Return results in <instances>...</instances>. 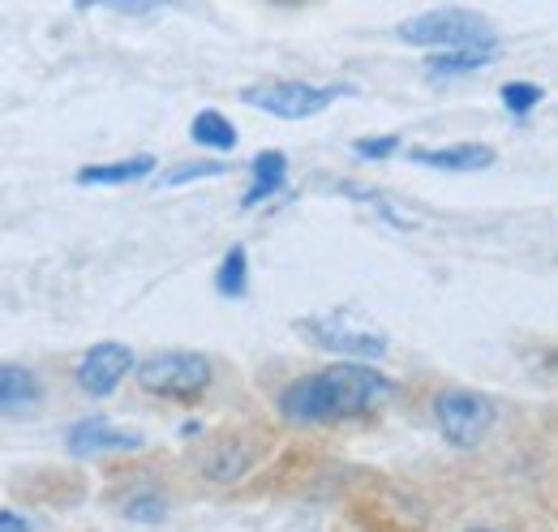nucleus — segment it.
<instances>
[{"mask_svg":"<svg viewBox=\"0 0 558 532\" xmlns=\"http://www.w3.org/2000/svg\"><path fill=\"white\" fill-rule=\"evenodd\" d=\"M39 378L31 374V370H22V365H4L0 370V408H4V416H31L35 408H39Z\"/></svg>","mask_w":558,"mask_h":532,"instance_id":"obj_11","label":"nucleus"},{"mask_svg":"<svg viewBox=\"0 0 558 532\" xmlns=\"http://www.w3.org/2000/svg\"><path fill=\"white\" fill-rule=\"evenodd\" d=\"M296 331L310 335L314 348H327V352H344V356H356L361 365L365 361H383L387 356V339L374 331H361L352 327L344 314H318V318H301Z\"/></svg>","mask_w":558,"mask_h":532,"instance_id":"obj_6","label":"nucleus"},{"mask_svg":"<svg viewBox=\"0 0 558 532\" xmlns=\"http://www.w3.org/2000/svg\"><path fill=\"white\" fill-rule=\"evenodd\" d=\"M134 370V352L125 343H95L82 361H77V387L86 396H112L121 387V378Z\"/></svg>","mask_w":558,"mask_h":532,"instance_id":"obj_8","label":"nucleus"},{"mask_svg":"<svg viewBox=\"0 0 558 532\" xmlns=\"http://www.w3.org/2000/svg\"><path fill=\"white\" fill-rule=\"evenodd\" d=\"M391 391H396L391 378H383L378 370L361 361H344V365L305 374L292 387H283L279 412L296 425H327V421H349V416L374 412L383 399H391Z\"/></svg>","mask_w":558,"mask_h":532,"instance_id":"obj_1","label":"nucleus"},{"mask_svg":"<svg viewBox=\"0 0 558 532\" xmlns=\"http://www.w3.org/2000/svg\"><path fill=\"white\" fill-rule=\"evenodd\" d=\"M283 185H288V159H283V150H258L254 164H250V190L241 194V206L250 210L258 202L276 198V194H283Z\"/></svg>","mask_w":558,"mask_h":532,"instance_id":"obj_10","label":"nucleus"},{"mask_svg":"<svg viewBox=\"0 0 558 532\" xmlns=\"http://www.w3.org/2000/svg\"><path fill=\"white\" fill-rule=\"evenodd\" d=\"M0 532H31V524H26L13 507H4V511H0Z\"/></svg>","mask_w":558,"mask_h":532,"instance_id":"obj_20","label":"nucleus"},{"mask_svg":"<svg viewBox=\"0 0 558 532\" xmlns=\"http://www.w3.org/2000/svg\"><path fill=\"white\" fill-rule=\"evenodd\" d=\"M190 133H194L198 146H210V150H232V146H236V125H232L223 112H215V108H203V112L194 117Z\"/></svg>","mask_w":558,"mask_h":532,"instance_id":"obj_15","label":"nucleus"},{"mask_svg":"<svg viewBox=\"0 0 558 532\" xmlns=\"http://www.w3.org/2000/svg\"><path fill=\"white\" fill-rule=\"evenodd\" d=\"M469 532H494V529H469Z\"/></svg>","mask_w":558,"mask_h":532,"instance_id":"obj_22","label":"nucleus"},{"mask_svg":"<svg viewBox=\"0 0 558 532\" xmlns=\"http://www.w3.org/2000/svg\"><path fill=\"white\" fill-rule=\"evenodd\" d=\"M546 365H555V370H558V352H555V356H550V361H546Z\"/></svg>","mask_w":558,"mask_h":532,"instance_id":"obj_21","label":"nucleus"},{"mask_svg":"<svg viewBox=\"0 0 558 532\" xmlns=\"http://www.w3.org/2000/svg\"><path fill=\"white\" fill-rule=\"evenodd\" d=\"M396 150H400V133H378V137L352 142V155H361V159H387Z\"/></svg>","mask_w":558,"mask_h":532,"instance_id":"obj_18","label":"nucleus"},{"mask_svg":"<svg viewBox=\"0 0 558 532\" xmlns=\"http://www.w3.org/2000/svg\"><path fill=\"white\" fill-rule=\"evenodd\" d=\"M146 172H155V159L150 155H134V159H121V164H90L73 181L77 185H134Z\"/></svg>","mask_w":558,"mask_h":532,"instance_id":"obj_12","label":"nucleus"},{"mask_svg":"<svg viewBox=\"0 0 558 532\" xmlns=\"http://www.w3.org/2000/svg\"><path fill=\"white\" fill-rule=\"evenodd\" d=\"M498 99L507 104V112H511V117H529V112L546 99V90H542L537 82H502Z\"/></svg>","mask_w":558,"mask_h":532,"instance_id":"obj_16","label":"nucleus"},{"mask_svg":"<svg viewBox=\"0 0 558 532\" xmlns=\"http://www.w3.org/2000/svg\"><path fill=\"white\" fill-rule=\"evenodd\" d=\"M434 421H438V434L447 438V447L473 451L494 425V403L482 391L456 387V391H442L434 399Z\"/></svg>","mask_w":558,"mask_h":532,"instance_id":"obj_5","label":"nucleus"},{"mask_svg":"<svg viewBox=\"0 0 558 532\" xmlns=\"http://www.w3.org/2000/svg\"><path fill=\"white\" fill-rule=\"evenodd\" d=\"M65 447L77 460H90V456H108V451H142V434L138 430H125V425H112L108 416H82L73 421L70 434H65Z\"/></svg>","mask_w":558,"mask_h":532,"instance_id":"obj_7","label":"nucleus"},{"mask_svg":"<svg viewBox=\"0 0 558 532\" xmlns=\"http://www.w3.org/2000/svg\"><path fill=\"white\" fill-rule=\"evenodd\" d=\"M421 168H434V172H482L494 164V150L482 146V142H456V146H417L409 155Z\"/></svg>","mask_w":558,"mask_h":532,"instance_id":"obj_9","label":"nucleus"},{"mask_svg":"<svg viewBox=\"0 0 558 532\" xmlns=\"http://www.w3.org/2000/svg\"><path fill=\"white\" fill-rule=\"evenodd\" d=\"M396 35L413 48H434V52H460V48H482L494 44L498 35L489 31V22L473 9H429L409 22L396 26Z\"/></svg>","mask_w":558,"mask_h":532,"instance_id":"obj_2","label":"nucleus"},{"mask_svg":"<svg viewBox=\"0 0 558 532\" xmlns=\"http://www.w3.org/2000/svg\"><path fill=\"white\" fill-rule=\"evenodd\" d=\"M215 292L228 297V301H241L250 292V258H245V245H232L219 263V275H215Z\"/></svg>","mask_w":558,"mask_h":532,"instance_id":"obj_14","label":"nucleus"},{"mask_svg":"<svg viewBox=\"0 0 558 532\" xmlns=\"http://www.w3.org/2000/svg\"><path fill=\"white\" fill-rule=\"evenodd\" d=\"M502 52V44L494 39V44H482V48H460V52H434V61H429V73L434 77H456V73H473V69L489 65L494 57Z\"/></svg>","mask_w":558,"mask_h":532,"instance_id":"obj_13","label":"nucleus"},{"mask_svg":"<svg viewBox=\"0 0 558 532\" xmlns=\"http://www.w3.org/2000/svg\"><path fill=\"white\" fill-rule=\"evenodd\" d=\"M163 511H168V503L159 494H134V498H125V516L138 520V524H159Z\"/></svg>","mask_w":558,"mask_h":532,"instance_id":"obj_17","label":"nucleus"},{"mask_svg":"<svg viewBox=\"0 0 558 532\" xmlns=\"http://www.w3.org/2000/svg\"><path fill=\"white\" fill-rule=\"evenodd\" d=\"M223 172V164H185V168H177V172H168L163 177V185H185V181H207V177H219Z\"/></svg>","mask_w":558,"mask_h":532,"instance_id":"obj_19","label":"nucleus"},{"mask_svg":"<svg viewBox=\"0 0 558 532\" xmlns=\"http://www.w3.org/2000/svg\"><path fill=\"white\" fill-rule=\"evenodd\" d=\"M352 86H310V82H283V77H271V82H254L241 90V104L250 108H263L267 117H279V121H310L318 112H327L340 95H349Z\"/></svg>","mask_w":558,"mask_h":532,"instance_id":"obj_3","label":"nucleus"},{"mask_svg":"<svg viewBox=\"0 0 558 532\" xmlns=\"http://www.w3.org/2000/svg\"><path fill=\"white\" fill-rule=\"evenodd\" d=\"M138 383L142 391L159 399H194L210 387V361L203 352H185V348L155 352L138 365Z\"/></svg>","mask_w":558,"mask_h":532,"instance_id":"obj_4","label":"nucleus"}]
</instances>
